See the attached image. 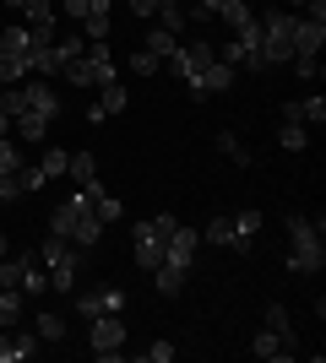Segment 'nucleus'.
Returning <instances> with one entry per match:
<instances>
[{
  "instance_id": "obj_39",
  "label": "nucleus",
  "mask_w": 326,
  "mask_h": 363,
  "mask_svg": "<svg viewBox=\"0 0 326 363\" xmlns=\"http://www.w3.org/2000/svg\"><path fill=\"white\" fill-rule=\"evenodd\" d=\"M0 255H6V233H0Z\"/></svg>"
},
{
  "instance_id": "obj_6",
  "label": "nucleus",
  "mask_w": 326,
  "mask_h": 363,
  "mask_svg": "<svg viewBox=\"0 0 326 363\" xmlns=\"http://www.w3.org/2000/svg\"><path fill=\"white\" fill-rule=\"evenodd\" d=\"M0 288L22 293V298H44L49 293V272L38 255H0Z\"/></svg>"
},
{
  "instance_id": "obj_16",
  "label": "nucleus",
  "mask_w": 326,
  "mask_h": 363,
  "mask_svg": "<svg viewBox=\"0 0 326 363\" xmlns=\"http://www.w3.org/2000/svg\"><path fill=\"white\" fill-rule=\"evenodd\" d=\"M82 33H87L93 44H109V0H87V11H82Z\"/></svg>"
},
{
  "instance_id": "obj_27",
  "label": "nucleus",
  "mask_w": 326,
  "mask_h": 363,
  "mask_svg": "<svg viewBox=\"0 0 326 363\" xmlns=\"http://www.w3.org/2000/svg\"><path fill=\"white\" fill-rule=\"evenodd\" d=\"M131 71H136V76H158V71H163V60H158V55H153V49H131Z\"/></svg>"
},
{
  "instance_id": "obj_32",
  "label": "nucleus",
  "mask_w": 326,
  "mask_h": 363,
  "mask_svg": "<svg viewBox=\"0 0 326 363\" xmlns=\"http://www.w3.org/2000/svg\"><path fill=\"white\" fill-rule=\"evenodd\" d=\"M0 315H22V293H11V288H0Z\"/></svg>"
},
{
  "instance_id": "obj_33",
  "label": "nucleus",
  "mask_w": 326,
  "mask_h": 363,
  "mask_svg": "<svg viewBox=\"0 0 326 363\" xmlns=\"http://www.w3.org/2000/svg\"><path fill=\"white\" fill-rule=\"evenodd\" d=\"M131 11H136L141 22H147V16H158V11H163V0H131Z\"/></svg>"
},
{
  "instance_id": "obj_7",
  "label": "nucleus",
  "mask_w": 326,
  "mask_h": 363,
  "mask_svg": "<svg viewBox=\"0 0 326 363\" xmlns=\"http://www.w3.org/2000/svg\"><path fill=\"white\" fill-rule=\"evenodd\" d=\"M60 71H65V82H77V87H109V82H114V55H109V44H93V38H87V55L65 60Z\"/></svg>"
},
{
  "instance_id": "obj_29",
  "label": "nucleus",
  "mask_w": 326,
  "mask_h": 363,
  "mask_svg": "<svg viewBox=\"0 0 326 363\" xmlns=\"http://www.w3.org/2000/svg\"><path fill=\"white\" fill-rule=\"evenodd\" d=\"M44 184H49V179H44V168H38V163H33V168H28V163L16 168V190H22V196H33V190H44Z\"/></svg>"
},
{
  "instance_id": "obj_9",
  "label": "nucleus",
  "mask_w": 326,
  "mask_h": 363,
  "mask_svg": "<svg viewBox=\"0 0 326 363\" xmlns=\"http://www.w3.org/2000/svg\"><path fill=\"white\" fill-rule=\"evenodd\" d=\"M87 325H93V331H87V347H93L98 358H120V347H125V325H120V315H93Z\"/></svg>"
},
{
  "instance_id": "obj_15",
  "label": "nucleus",
  "mask_w": 326,
  "mask_h": 363,
  "mask_svg": "<svg viewBox=\"0 0 326 363\" xmlns=\"http://www.w3.org/2000/svg\"><path fill=\"white\" fill-rule=\"evenodd\" d=\"M256 233H261V212H234V244L229 250L250 255V250H256Z\"/></svg>"
},
{
  "instance_id": "obj_3",
  "label": "nucleus",
  "mask_w": 326,
  "mask_h": 363,
  "mask_svg": "<svg viewBox=\"0 0 326 363\" xmlns=\"http://www.w3.org/2000/svg\"><path fill=\"white\" fill-rule=\"evenodd\" d=\"M38 260H44V272H49V293H77V277H82L87 250H77V244L60 239V233H49L44 250H38Z\"/></svg>"
},
{
  "instance_id": "obj_21",
  "label": "nucleus",
  "mask_w": 326,
  "mask_h": 363,
  "mask_svg": "<svg viewBox=\"0 0 326 363\" xmlns=\"http://www.w3.org/2000/svg\"><path fill=\"white\" fill-rule=\"evenodd\" d=\"M11 11H22L28 22H55V0H6Z\"/></svg>"
},
{
  "instance_id": "obj_22",
  "label": "nucleus",
  "mask_w": 326,
  "mask_h": 363,
  "mask_svg": "<svg viewBox=\"0 0 326 363\" xmlns=\"http://www.w3.org/2000/svg\"><path fill=\"white\" fill-rule=\"evenodd\" d=\"M266 331H278L288 347H294V320H288V309L283 303H266Z\"/></svg>"
},
{
  "instance_id": "obj_1",
  "label": "nucleus",
  "mask_w": 326,
  "mask_h": 363,
  "mask_svg": "<svg viewBox=\"0 0 326 363\" xmlns=\"http://www.w3.org/2000/svg\"><path fill=\"white\" fill-rule=\"evenodd\" d=\"M196 244H202V233H196V228H174V233H169V244H163V266L153 272V282H158V293H163V298H174V293L185 288L190 260H196Z\"/></svg>"
},
{
  "instance_id": "obj_13",
  "label": "nucleus",
  "mask_w": 326,
  "mask_h": 363,
  "mask_svg": "<svg viewBox=\"0 0 326 363\" xmlns=\"http://www.w3.org/2000/svg\"><path fill=\"white\" fill-rule=\"evenodd\" d=\"M305 141H310V125L299 120L294 104H283V125H278V147L283 152H305Z\"/></svg>"
},
{
  "instance_id": "obj_38",
  "label": "nucleus",
  "mask_w": 326,
  "mask_h": 363,
  "mask_svg": "<svg viewBox=\"0 0 326 363\" xmlns=\"http://www.w3.org/2000/svg\"><path fill=\"white\" fill-rule=\"evenodd\" d=\"M0 136H11V120H6V114H0Z\"/></svg>"
},
{
  "instance_id": "obj_28",
  "label": "nucleus",
  "mask_w": 326,
  "mask_h": 363,
  "mask_svg": "<svg viewBox=\"0 0 326 363\" xmlns=\"http://www.w3.org/2000/svg\"><path fill=\"white\" fill-rule=\"evenodd\" d=\"M299 120H305V125H326V98H321V92H315V98H299Z\"/></svg>"
},
{
  "instance_id": "obj_35",
  "label": "nucleus",
  "mask_w": 326,
  "mask_h": 363,
  "mask_svg": "<svg viewBox=\"0 0 326 363\" xmlns=\"http://www.w3.org/2000/svg\"><path fill=\"white\" fill-rule=\"evenodd\" d=\"M11 325H16V320H11V315H0V336H6V331H11Z\"/></svg>"
},
{
  "instance_id": "obj_25",
  "label": "nucleus",
  "mask_w": 326,
  "mask_h": 363,
  "mask_svg": "<svg viewBox=\"0 0 326 363\" xmlns=\"http://www.w3.org/2000/svg\"><path fill=\"white\" fill-rule=\"evenodd\" d=\"M38 168H44V179H60L65 168H71V152H60V147H49L44 157H38Z\"/></svg>"
},
{
  "instance_id": "obj_24",
  "label": "nucleus",
  "mask_w": 326,
  "mask_h": 363,
  "mask_svg": "<svg viewBox=\"0 0 326 363\" xmlns=\"http://www.w3.org/2000/svg\"><path fill=\"white\" fill-rule=\"evenodd\" d=\"M185 0H169V6H163V11H158V28H169V33H185Z\"/></svg>"
},
{
  "instance_id": "obj_2",
  "label": "nucleus",
  "mask_w": 326,
  "mask_h": 363,
  "mask_svg": "<svg viewBox=\"0 0 326 363\" xmlns=\"http://www.w3.org/2000/svg\"><path fill=\"white\" fill-rule=\"evenodd\" d=\"M326 266V239H321V217H288V272L315 277Z\"/></svg>"
},
{
  "instance_id": "obj_31",
  "label": "nucleus",
  "mask_w": 326,
  "mask_h": 363,
  "mask_svg": "<svg viewBox=\"0 0 326 363\" xmlns=\"http://www.w3.org/2000/svg\"><path fill=\"white\" fill-rule=\"evenodd\" d=\"M294 71H299V82H315L321 76V55H294Z\"/></svg>"
},
{
  "instance_id": "obj_12",
  "label": "nucleus",
  "mask_w": 326,
  "mask_h": 363,
  "mask_svg": "<svg viewBox=\"0 0 326 363\" xmlns=\"http://www.w3.org/2000/svg\"><path fill=\"white\" fill-rule=\"evenodd\" d=\"M38 347H44V336H38V331H16V325H11V331L0 336V363H22V358H33Z\"/></svg>"
},
{
  "instance_id": "obj_36",
  "label": "nucleus",
  "mask_w": 326,
  "mask_h": 363,
  "mask_svg": "<svg viewBox=\"0 0 326 363\" xmlns=\"http://www.w3.org/2000/svg\"><path fill=\"white\" fill-rule=\"evenodd\" d=\"M305 6H310V0H288V11H305Z\"/></svg>"
},
{
  "instance_id": "obj_11",
  "label": "nucleus",
  "mask_w": 326,
  "mask_h": 363,
  "mask_svg": "<svg viewBox=\"0 0 326 363\" xmlns=\"http://www.w3.org/2000/svg\"><path fill=\"white\" fill-rule=\"evenodd\" d=\"M125 309V288H93V293H82L77 298V315L82 320H93V315H120Z\"/></svg>"
},
{
  "instance_id": "obj_19",
  "label": "nucleus",
  "mask_w": 326,
  "mask_h": 363,
  "mask_svg": "<svg viewBox=\"0 0 326 363\" xmlns=\"http://www.w3.org/2000/svg\"><path fill=\"white\" fill-rule=\"evenodd\" d=\"M49 125H55V120H44V114H16L11 130H16L22 141H44V136H49Z\"/></svg>"
},
{
  "instance_id": "obj_20",
  "label": "nucleus",
  "mask_w": 326,
  "mask_h": 363,
  "mask_svg": "<svg viewBox=\"0 0 326 363\" xmlns=\"http://www.w3.org/2000/svg\"><path fill=\"white\" fill-rule=\"evenodd\" d=\"M141 49H153L158 60H169L174 49H180V33H169V28H153L147 38H141Z\"/></svg>"
},
{
  "instance_id": "obj_14",
  "label": "nucleus",
  "mask_w": 326,
  "mask_h": 363,
  "mask_svg": "<svg viewBox=\"0 0 326 363\" xmlns=\"http://www.w3.org/2000/svg\"><path fill=\"white\" fill-rule=\"evenodd\" d=\"M321 44H326L321 16H294V55H321Z\"/></svg>"
},
{
  "instance_id": "obj_17",
  "label": "nucleus",
  "mask_w": 326,
  "mask_h": 363,
  "mask_svg": "<svg viewBox=\"0 0 326 363\" xmlns=\"http://www.w3.org/2000/svg\"><path fill=\"white\" fill-rule=\"evenodd\" d=\"M250 352H256V358H294V347H288L278 331H266V325H261V336L250 342Z\"/></svg>"
},
{
  "instance_id": "obj_5",
  "label": "nucleus",
  "mask_w": 326,
  "mask_h": 363,
  "mask_svg": "<svg viewBox=\"0 0 326 363\" xmlns=\"http://www.w3.org/2000/svg\"><path fill=\"white\" fill-rule=\"evenodd\" d=\"M174 228H180V217H174V212H158V217H141V223H136L131 250H136V266H141V272H158V266H163V244H169Z\"/></svg>"
},
{
  "instance_id": "obj_23",
  "label": "nucleus",
  "mask_w": 326,
  "mask_h": 363,
  "mask_svg": "<svg viewBox=\"0 0 326 363\" xmlns=\"http://www.w3.org/2000/svg\"><path fill=\"white\" fill-rule=\"evenodd\" d=\"M202 239H207V244H217V250H229V244H234V217H212Z\"/></svg>"
},
{
  "instance_id": "obj_10",
  "label": "nucleus",
  "mask_w": 326,
  "mask_h": 363,
  "mask_svg": "<svg viewBox=\"0 0 326 363\" xmlns=\"http://www.w3.org/2000/svg\"><path fill=\"white\" fill-rule=\"evenodd\" d=\"M185 87H190V98H196V104H202V98H212V92H229V87H234V65H229V60H207L202 71L185 82Z\"/></svg>"
},
{
  "instance_id": "obj_30",
  "label": "nucleus",
  "mask_w": 326,
  "mask_h": 363,
  "mask_svg": "<svg viewBox=\"0 0 326 363\" xmlns=\"http://www.w3.org/2000/svg\"><path fill=\"white\" fill-rule=\"evenodd\" d=\"M217 152H223V157H234V163H250V152L239 147V136H234V130H223V136H217Z\"/></svg>"
},
{
  "instance_id": "obj_34",
  "label": "nucleus",
  "mask_w": 326,
  "mask_h": 363,
  "mask_svg": "<svg viewBox=\"0 0 326 363\" xmlns=\"http://www.w3.org/2000/svg\"><path fill=\"white\" fill-rule=\"evenodd\" d=\"M147 358H153V363H169V358H174V342H153V347H147Z\"/></svg>"
},
{
  "instance_id": "obj_37",
  "label": "nucleus",
  "mask_w": 326,
  "mask_h": 363,
  "mask_svg": "<svg viewBox=\"0 0 326 363\" xmlns=\"http://www.w3.org/2000/svg\"><path fill=\"white\" fill-rule=\"evenodd\" d=\"M0 87H11V82H6V55H0Z\"/></svg>"
},
{
  "instance_id": "obj_18",
  "label": "nucleus",
  "mask_w": 326,
  "mask_h": 363,
  "mask_svg": "<svg viewBox=\"0 0 326 363\" xmlns=\"http://www.w3.org/2000/svg\"><path fill=\"white\" fill-rule=\"evenodd\" d=\"M71 179H77V190H87V184H98V163L93 152H71V168H65Z\"/></svg>"
},
{
  "instance_id": "obj_8",
  "label": "nucleus",
  "mask_w": 326,
  "mask_h": 363,
  "mask_svg": "<svg viewBox=\"0 0 326 363\" xmlns=\"http://www.w3.org/2000/svg\"><path fill=\"white\" fill-rule=\"evenodd\" d=\"M294 16H299V11H266V16H261V49H266V65L294 60Z\"/></svg>"
},
{
  "instance_id": "obj_4",
  "label": "nucleus",
  "mask_w": 326,
  "mask_h": 363,
  "mask_svg": "<svg viewBox=\"0 0 326 363\" xmlns=\"http://www.w3.org/2000/svg\"><path fill=\"white\" fill-rule=\"evenodd\" d=\"M217 60H229L234 71H250V76L272 71V65H266V49H261V16H245V22L234 28L229 49H217Z\"/></svg>"
},
{
  "instance_id": "obj_26",
  "label": "nucleus",
  "mask_w": 326,
  "mask_h": 363,
  "mask_svg": "<svg viewBox=\"0 0 326 363\" xmlns=\"http://www.w3.org/2000/svg\"><path fill=\"white\" fill-rule=\"evenodd\" d=\"M33 331L44 336V342H65V320L55 315V309H44V315H38V325H33Z\"/></svg>"
}]
</instances>
